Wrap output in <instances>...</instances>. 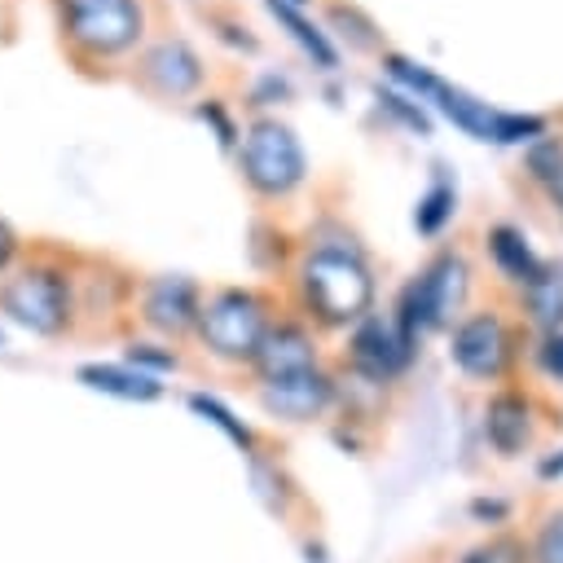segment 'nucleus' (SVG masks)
<instances>
[{"instance_id": "21", "label": "nucleus", "mask_w": 563, "mask_h": 563, "mask_svg": "<svg viewBox=\"0 0 563 563\" xmlns=\"http://www.w3.org/2000/svg\"><path fill=\"white\" fill-rule=\"evenodd\" d=\"M528 303H532V317L541 325H563V282L554 273H545L537 286H528Z\"/></svg>"}, {"instance_id": "16", "label": "nucleus", "mask_w": 563, "mask_h": 563, "mask_svg": "<svg viewBox=\"0 0 563 563\" xmlns=\"http://www.w3.org/2000/svg\"><path fill=\"white\" fill-rule=\"evenodd\" d=\"M484 431H488V444L497 453L523 449V440H528V405H523V396H510V391L493 396L488 413H484Z\"/></svg>"}, {"instance_id": "8", "label": "nucleus", "mask_w": 563, "mask_h": 563, "mask_svg": "<svg viewBox=\"0 0 563 563\" xmlns=\"http://www.w3.org/2000/svg\"><path fill=\"white\" fill-rule=\"evenodd\" d=\"M409 356H413V339L396 325V317H391V321L365 317V321L356 325V334H352V361H356V369H361L365 378H374V383L400 374V369L409 365Z\"/></svg>"}, {"instance_id": "27", "label": "nucleus", "mask_w": 563, "mask_h": 563, "mask_svg": "<svg viewBox=\"0 0 563 563\" xmlns=\"http://www.w3.org/2000/svg\"><path fill=\"white\" fill-rule=\"evenodd\" d=\"M198 119H207V123L216 128L220 145H224V150H233V141H238V128L229 123V114H224V110H220L216 101H202V106H198Z\"/></svg>"}, {"instance_id": "29", "label": "nucleus", "mask_w": 563, "mask_h": 563, "mask_svg": "<svg viewBox=\"0 0 563 563\" xmlns=\"http://www.w3.org/2000/svg\"><path fill=\"white\" fill-rule=\"evenodd\" d=\"M13 251H18V233L9 229V220H0V273H4V264L13 260Z\"/></svg>"}, {"instance_id": "10", "label": "nucleus", "mask_w": 563, "mask_h": 563, "mask_svg": "<svg viewBox=\"0 0 563 563\" xmlns=\"http://www.w3.org/2000/svg\"><path fill=\"white\" fill-rule=\"evenodd\" d=\"M136 75L154 97H189L202 84V62L185 40H158L145 48Z\"/></svg>"}, {"instance_id": "24", "label": "nucleus", "mask_w": 563, "mask_h": 563, "mask_svg": "<svg viewBox=\"0 0 563 563\" xmlns=\"http://www.w3.org/2000/svg\"><path fill=\"white\" fill-rule=\"evenodd\" d=\"M378 106H383V110H391V114H396L405 128H413V132H422V136L431 132V119H427V110H422L418 101H405L400 92H391V88H378Z\"/></svg>"}, {"instance_id": "7", "label": "nucleus", "mask_w": 563, "mask_h": 563, "mask_svg": "<svg viewBox=\"0 0 563 563\" xmlns=\"http://www.w3.org/2000/svg\"><path fill=\"white\" fill-rule=\"evenodd\" d=\"M0 308L31 334H57L70 321L66 277L53 268H22L18 277L0 286Z\"/></svg>"}, {"instance_id": "2", "label": "nucleus", "mask_w": 563, "mask_h": 563, "mask_svg": "<svg viewBox=\"0 0 563 563\" xmlns=\"http://www.w3.org/2000/svg\"><path fill=\"white\" fill-rule=\"evenodd\" d=\"M242 176L255 194L282 198L303 180V145L277 119H255L242 136Z\"/></svg>"}, {"instance_id": "9", "label": "nucleus", "mask_w": 563, "mask_h": 563, "mask_svg": "<svg viewBox=\"0 0 563 563\" xmlns=\"http://www.w3.org/2000/svg\"><path fill=\"white\" fill-rule=\"evenodd\" d=\"M453 361L475 374V378H493L506 369V356H510V339H506V325L493 317V312H475L466 317L457 330H453Z\"/></svg>"}, {"instance_id": "15", "label": "nucleus", "mask_w": 563, "mask_h": 563, "mask_svg": "<svg viewBox=\"0 0 563 563\" xmlns=\"http://www.w3.org/2000/svg\"><path fill=\"white\" fill-rule=\"evenodd\" d=\"M488 255H493L497 268H501L510 282H519V286H537V282L545 277V264L532 255L528 238H523L519 229H510V224H497V229L488 233Z\"/></svg>"}, {"instance_id": "25", "label": "nucleus", "mask_w": 563, "mask_h": 563, "mask_svg": "<svg viewBox=\"0 0 563 563\" xmlns=\"http://www.w3.org/2000/svg\"><path fill=\"white\" fill-rule=\"evenodd\" d=\"M532 559H537V563H563V510L541 523L537 545H532Z\"/></svg>"}, {"instance_id": "13", "label": "nucleus", "mask_w": 563, "mask_h": 563, "mask_svg": "<svg viewBox=\"0 0 563 563\" xmlns=\"http://www.w3.org/2000/svg\"><path fill=\"white\" fill-rule=\"evenodd\" d=\"M260 369L264 378H286V374H303V369H317V352H312V339L299 330V325H277L264 334V347H260Z\"/></svg>"}, {"instance_id": "14", "label": "nucleus", "mask_w": 563, "mask_h": 563, "mask_svg": "<svg viewBox=\"0 0 563 563\" xmlns=\"http://www.w3.org/2000/svg\"><path fill=\"white\" fill-rule=\"evenodd\" d=\"M75 378L92 391H106V396H119V400H158L163 396V383L136 365H106V361H92V365H79Z\"/></svg>"}, {"instance_id": "1", "label": "nucleus", "mask_w": 563, "mask_h": 563, "mask_svg": "<svg viewBox=\"0 0 563 563\" xmlns=\"http://www.w3.org/2000/svg\"><path fill=\"white\" fill-rule=\"evenodd\" d=\"M303 299L308 308L330 321V325H343V321H365V308L374 299V277L369 268L347 255V251H334V246H321L303 260Z\"/></svg>"}, {"instance_id": "18", "label": "nucleus", "mask_w": 563, "mask_h": 563, "mask_svg": "<svg viewBox=\"0 0 563 563\" xmlns=\"http://www.w3.org/2000/svg\"><path fill=\"white\" fill-rule=\"evenodd\" d=\"M453 207H457V189H453V180L444 176V167H435L431 189L418 198V211H413L418 233H440V229H444V220L453 216Z\"/></svg>"}, {"instance_id": "22", "label": "nucleus", "mask_w": 563, "mask_h": 563, "mask_svg": "<svg viewBox=\"0 0 563 563\" xmlns=\"http://www.w3.org/2000/svg\"><path fill=\"white\" fill-rule=\"evenodd\" d=\"M383 66H387V75H391L396 84H405V88L418 92V97H431V92L440 88V79H435L427 66H418V62H409V57H400V53H387Z\"/></svg>"}, {"instance_id": "30", "label": "nucleus", "mask_w": 563, "mask_h": 563, "mask_svg": "<svg viewBox=\"0 0 563 563\" xmlns=\"http://www.w3.org/2000/svg\"><path fill=\"white\" fill-rule=\"evenodd\" d=\"M554 475H563V453H559V457H545V462H541V479H554Z\"/></svg>"}, {"instance_id": "26", "label": "nucleus", "mask_w": 563, "mask_h": 563, "mask_svg": "<svg viewBox=\"0 0 563 563\" xmlns=\"http://www.w3.org/2000/svg\"><path fill=\"white\" fill-rule=\"evenodd\" d=\"M128 365H136V369H176V356L172 352H158L154 343H132L128 347Z\"/></svg>"}, {"instance_id": "6", "label": "nucleus", "mask_w": 563, "mask_h": 563, "mask_svg": "<svg viewBox=\"0 0 563 563\" xmlns=\"http://www.w3.org/2000/svg\"><path fill=\"white\" fill-rule=\"evenodd\" d=\"M431 101L440 106V114L449 123H457L466 136L475 141H497V145H519V141H541L545 136V119L541 114H519V110H497L479 97H471L466 88H453L440 79V88L431 92Z\"/></svg>"}, {"instance_id": "17", "label": "nucleus", "mask_w": 563, "mask_h": 563, "mask_svg": "<svg viewBox=\"0 0 563 563\" xmlns=\"http://www.w3.org/2000/svg\"><path fill=\"white\" fill-rule=\"evenodd\" d=\"M264 9L290 31V40L321 66V70H334L339 66V53H334V44L325 40V31L317 26V22H308L303 13H299V4H290V0H264Z\"/></svg>"}, {"instance_id": "23", "label": "nucleus", "mask_w": 563, "mask_h": 563, "mask_svg": "<svg viewBox=\"0 0 563 563\" xmlns=\"http://www.w3.org/2000/svg\"><path fill=\"white\" fill-rule=\"evenodd\" d=\"M330 22L343 26V35L352 40V48H378V31H374V22H369L361 9H352V4H330Z\"/></svg>"}, {"instance_id": "20", "label": "nucleus", "mask_w": 563, "mask_h": 563, "mask_svg": "<svg viewBox=\"0 0 563 563\" xmlns=\"http://www.w3.org/2000/svg\"><path fill=\"white\" fill-rule=\"evenodd\" d=\"M189 409L198 413V418H207V422H216L233 444H242V449H251V427H242V418H233L216 396H202V391H194L189 396Z\"/></svg>"}, {"instance_id": "12", "label": "nucleus", "mask_w": 563, "mask_h": 563, "mask_svg": "<svg viewBox=\"0 0 563 563\" xmlns=\"http://www.w3.org/2000/svg\"><path fill=\"white\" fill-rule=\"evenodd\" d=\"M141 317L154 325V330H189L202 308H198V286L189 277H154L145 286V303H141Z\"/></svg>"}, {"instance_id": "5", "label": "nucleus", "mask_w": 563, "mask_h": 563, "mask_svg": "<svg viewBox=\"0 0 563 563\" xmlns=\"http://www.w3.org/2000/svg\"><path fill=\"white\" fill-rule=\"evenodd\" d=\"M198 334L224 361H255L268 334L264 303L251 290H220L216 299H207L198 317Z\"/></svg>"}, {"instance_id": "4", "label": "nucleus", "mask_w": 563, "mask_h": 563, "mask_svg": "<svg viewBox=\"0 0 563 563\" xmlns=\"http://www.w3.org/2000/svg\"><path fill=\"white\" fill-rule=\"evenodd\" d=\"M466 299V264L462 255H440L422 277H413L405 290H400V303H396V325L418 343V334L444 325Z\"/></svg>"}, {"instance_id": "28", "label": "nucleus", "mask_w": 563, "mask_h": 563, "mask_svg": "<svg viewBox=\"0 0 563 563\" xmlns=\"http://www.w3.org/2000/svg\"><path fill=\"white\" fill-rule=\"evenodd\" d=\"M541 365H545V374L563 378V334H559V330L545 339V347H541Z\"/></svg>"}, {"instance_id": "19", "label": "nucleus", "mask_w": 563, "mask_h": 563, "mask_svg": "<svg viewBox=\"0 0 563 563\" xmlns=\"http://www.w3.org/2000/svg\"><path fill=\"white\" fill-rule=\"evenodd\" d=\"M528 167H532V176L563 202V145H559V141H532Z\"/></svg>"}, {"instance_id": "32", "label": "nucleus", "mask_w": 563, "mask_h": 563, "mask_svg": "<svg viewBox=\"0 0 563 563\" xmlns=\"http://www.w3.org/2000/svg\"><path fill=\"white\" fill-rule=\"evenodd\" d=\"M290 4H299V0H290Z\"/></svg>"}, {"instance_id": "11", "label": "nucleus", "mask_w": 563, "mask_h": 563, "mask_svg": "<svg viewBox=\"0 0 563 563\" xmlns=\"http://www.w3.org/2000/svg\"><path fill=\"white\" fill-rule=\"evenodd\" d=\"M264 409L286 418V422H303L312 413L325 409L330 400V378L321 369H303V374H286V378H268L260 391Z\"/></svg>"}, {"instance_id": "3", "label": "nucleus", "mask_w": 563, "mask_h": 563, "mask_svg": "<svg viewBox=\"0 0 563 563\" xmlns=\"http://www.w3.org/2000/svg\"><path fill=\"white\" fill-rule=\"evenodd\" d=\"M62 26L75 48L110 57L141 40L145 13L136 0H62Z\"/></svg>"}, {"instance_id": "31", "label": "nucleus", "mask_w": 563, "mask_h": 563, "mask_svg": "<svg viewBox=\"0 0 563 563\" xmlns=\"http://www.w3.org/2000/svg\"><path fill=\"white\" fill-rule=\"evenodd\" d=\"M462 563H493V559H488V554H466Z\"/></svg>"}]
</instances>
